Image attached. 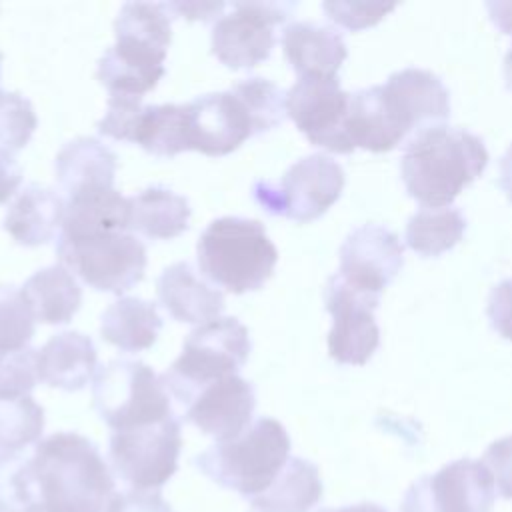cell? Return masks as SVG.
<instances>
[{"mask_svg": "<svg viewBox=\"0 0 512 512\" xmlns=\"http://www.w3.org/2000/svg\"><path fill=\"white\" fill-rule=\"evenodd\" d=\"M38 504L46 512H108L114 478L98 446L76 432H56L32 450Z\"/></svg>", "mask_w": 512, "mask_h": 512, "instance_id": "obj_1", "label": "cell"}, {"mask_svg": "<svg viewBox=\"0 0 512 512\" xmlns=\"http://www.w3.org/2000/svg\"><path fill=\"white\" fill-rule=\"evenodd\" d=\"M480 136L466 128L436 124L408 138L400 160L406 192L422 206H452L454 198L488 166Z\"/></svg>", "mask_w": 512, "mask_h": 512, "instance_id": "obj_2", "label": "cell"}, {"mask_svg": "<svg viewBox=\"0 0 512 512\" xmlns=\"http://www.w3.org/2000/svg\"><path fill=\"white\" fill-rule=\"evenodd\" d=\"M200 272L216 286L246 294L260 290L278 262V248L260 220L222 216L212 220L196 244Z\"/></svg>", "mask_w": 512, "mask_h": 512, "instance_id": "obj_3", "label": "cell"}, {"mask_svg": "<svg viewBox=\"0 0 512 512\" xmlns=\"http://www.w3.org/2000/svg\"><path fill=\"white\" fill-rule=\"evenodd\" d=\"M288 458L286 428L270 416H260L240 436L216 442L194 456V466L218 486L250 500L270 488Z\"/></svg>", "mask_w": 512, "mask_h": 512, "instance_id": "obj_4", "label": "cell"}, {"mask_svg": "<svg viewBox=\"0 0 512 512\" xmlns=\"http://www.w3.org/2000/svg\"><path fill=\"white\" fill-rule=\"evenodd\" d=\"M250 350L248 328L238 318H216L188 334L182 354L160 380L168 396L184 408L204 386L238 374Z\"/></svg>", "mask_w": 512, "mask_h": 512, "instance_id": "obj_5", "label": "cell"}, {"mask_svg": "<svg viewBox=\"0 0 512 512\" xmlns=\"http://www.w3.org/2000/svg\"><path fill=\"white\" fill-rule=\"evenodd\" d=\"M98 416L114 430L162 422L172 414L170 396L156 372L140 360H112L92 378Z\"/></svg>", "mask_w": 512, "mask_h": 512, "instance_id": "obj_6", "label": "cell"}, {"mask_svg": "<svg viewBox=\"0 0 512 512\" xmlns=\"http://www.w3.org/2000/svg\"><path fill=\"white\" fill-rule=\"evenodd\" d=\"M56 254L62 266L94 290L122 294L144 278L146 248L130 232L94 236H58Z\"/></svg>", "mask_w": 512, "mask_h": 512, "instance_id": "obj_7", "label": "cell"}, {"mask_svg": "<svg viewBox=\"0 0 512 512\" xmlns=\"http://www.w3.org/2000/svg\"><path fill=\"white\" fill-rule=\"evenodd\" d=\"M344 184V170L334 158L310 154L294 162L280 182H256L252 196L268 214L308 224L324 216L338 202Z\"/></svg>", "mask_w": 512, "mask_h": 512, "instance_id": "obj_8", "label": "cell"}, {"mask_svg": "<svg viewBox=\"0 0 512 512\" xmlns=\"http://www.w3.org/2000/svg\"><path fill=\"white\" fill-rule=\"evenodd\" d=\"M180 450V420L170 416L162 422L112 432L108 458L116 476L132 490H158L174 476Z\"/></svg>", "mask_w": 512, "mask_h": 512, "instance_id": "obj_9", "label": "cell"}, {"mask_svg": "<svg viewBox=\"0 0 512 512\" xmlns=\"http://www.w3.org/2000/svg\"><path fill=\"white\" fill-rule=\"evenodd\" d=\"M292 2H232L210 34L212 54L230 70H248L264 62L274 44V28L292 16Z\"/></svg>", "mask_w": 512, "mask_h": 512, "instance_id": "obj_10", "label": "cell"}, {"mask_svg": "<svg viewBox=\"0 0 512 512\" xmlns=\"http://www.w3.org/2000/svg\"><path fill=\"white\" fill-rule=\"evenodd\" d=\"M496 484L482 460L458 458L410 484L400 512H492Z\"/></svg>", "mask_w": 512, "mask_h": 512, "instance_id": "obj_11", "label": "cell"}, {"mask_svg": "<svg viewBox=\"0 0 512 512\" xmlns=\"http://www.w3.org/2000/svg\"><path fill=\"white\" fill-rule=\"evenodd\" d=\"M324 302L332 314L328 332L330 358L338 364H366L380 344V328L374 316L380 296L350 286L336 272L326 284Z\"/></svg>", "mask_w": 512, "mask_h": 512, "instance_id": "obj_12", "label": "cell"}, {"mask_svg": "<svg viewBox=\"0 0 512 512\" xmlns=\"http://www.w3.org/2000/svg\"><path fill=\"white\" fill-rule=\"evenodd\" d=\"M350 92L338 78H298L286 92V116L310 144L334 154H350L354 148L346 136Z\"/></svg>", "mask_w": 512, "mask_h": 512, "instance_id": "obj_13", "label": "cell"}, {"mask_svg": "<svg viewBox=\"0 0 512 512\" xmlns=\"http://www.w3.org/2000/svg\"><path fill=\"white\" fill-rule=\"evenodd\" d=\"M378 86L382 108L402 138L444 124L450 116V92L430 70L402 68Z\"/></svg>", "mask_w": 512, "mask_h": 512, "instance_id": "obj_14", "label": "cell"}, {"mask_svg": "<svg viewBox=\"0 0 512 512\" xmlns=\"http://www.w3.org/2000/svg\"><path fill=\"white\" fill-rule=\"evenodd\" d=\"M338 274L354 288L380 296L404 266V246L380 224L354 228L340 246Z\"/></svg>", "mask_w": 512, "mask_h": 512, "instance_id": "obj_15", "label": "cell"}, {"mask_svg": "<svg viewBox=\"0 0 512 512\" xmlns=\"http://www.w3.org/2000/svg\"><path fill=\"white\" fill-rule=\"evenodd\" d=\"M190 150L206 156H226L254 134V122L244 102L232 92H210L186 104Z\"/></svg>", "mask_w": 512, "mask_h": 512, "instance_id": "obj_16", "label": "cell"}, {"mask_svg": "<svg viewBox=\"0 0 512 512\" xmlns=\"http://www.w3.org/2000/svg\"><path fill=\"white\" fill-rule=\"evenodd\" d=\"M256 408L254 386L238 374L220 378L184 406V420L216 442L240 436L250 424Z\"/></svg>", "mask_w": 512, "mask_h": 512, "instance_id": "obj_17", "label": "cell"}, {"mask_svg": "<svg viewBox=\"0 0 512 512\" xmlns=\"http://www.w3.org/2000/svg\"><path fill=\"white\" fill-rule=\"evenodd\" d=\"M166 54V50L136 40L116 38L114 46L98 60L96 76L110 96L142 98L164 78Z\"/></svg>", "mask_w": 512, "mask_h": 512, "instance_id": "obj_18", "label": "cell"}, {"mask_svg": "<svg viewBox=\"0 0 512 512\" xmlns=\"http://www.w3.org/2000/svg\"><path fill=\"white\" fill-rule=\"evenodd\" d=\"M282 50L300 78H338L348 50L330 26L318 22H292L282 32Z\"/></svg>", "mask_w": 512, "mask_h": 512, "instance_id": "obj_19", "label": "cell"}, {"mask_svg": "<svg viewBox=\"0 0 512 512\" xmlns=\"http://www.w3.org/2000/svg\"><path fill=\"white\" fill-rule=\"evenodd\" d=\"M158 300L164 310L178 322L206 324L220 318L224 294L206 284L190 262H174L156 282Z\"/></svg>", "mask_w": 512, "mask_h": 512, "instance_id": "obj_20", "label": "cell"}, {"mask_svg": "<svg viewBox=\"0 0 512 512\" xmlns=\"http://www.w3.org/2000/svg\"><path fill=\"white\" fill-rule=\"evenodd\" d=\"M116 154L96 138L80 136L70 140L56 154V180L64 200L78 194L114 188Z\"/></svg>", "mask_w": 512, "mask_h": 512, "instance_id": "obj_21", "label": "cell"}, {"mask_svg": "<svg viewBox=\"0 0 512 512\" xmlns=\"http://www.w3.org/2000/svg\"><path fill=\"white\" fill-rule=\"evenodd\" d=\"M98 354L90 336L66 330L36 352L38 380L66 392L82 390L96 374Z\"/></svg>", "mask_w": 512, "mask_h": 512, "instance_id": "obj_22", "label": "cell"}, {"mask_svg": "<svg viewBox=\"0 0 512 512\" xmlns=\"http://www.w3.org/2000/svg\"><path fill=\"white\" fill-rule=\"evenodd\" d=\"M64 210L66 204L58 192L30 184L10 204L2 226L20 246H42L62 230Z\"/></svg>", "mask_w": 512, "mask_h": 512, "instance_id": "obj_23", "label": "cell"}, {"mask_svg": "<svg viewBox=\"0 0 512 512\" xmlns=\"http://www.w3.org/2000/svg\"><path fill=\"white\" fill-rule=\"evenodd\" d=\"M62 236H94L130 230L132 204L118 190H94L64 200Z\"/></svg>", "mask_w": 512, "mask_h": 512, "instance_id": "obj_24", "label": "cell"}, {"mask_svg": "<svg viewBox=\"0 0 512 512\" xmlns=\"http://www.w3.org/2000/svg\"><path fill=\"white\" fill-rule=\"evenodd\" d=\"M160 328L162 318L156 304L136 296L118 298L100 316L102 338L124 352L148 350L156 342Z\"/></svg>", "mask_w": 512, "mask_h": 512, "instance_id": "obj_25", "label": "cell"}, {"mask_svg": "<svg viewBox=\"0 0 512 512\" xmlns=\"http://www.w3.org/2000/svg\"><path fill=\"white\" fill-rule=\"evenodd\" d=\"M32 314L42 324H68L82 304V288L74 274L62 266H46L34 272L22 286Z\"/></svg>", "mask_w": 512, "mask_h": 512, "instance_id": "obj_26", "label": "cell"}, {"mask_svg": "<svg viewBox=\"0 0 512 512\" xmlns=\"http://www.w3.org/2000/svg\"><path fill=\"white\" fill-rule=\"evenodd\" d=\"M322 498V480L316 464L290 456L270 488L254 498L256 512H310Z\"/></svg>", "mask_w": 512, "mask_h": 512, "instance_id": "obj_27", "label": "cell"}, {"mask_svg": "<svg viewBox=\"0 0 512 512\" xmlns=\"http://www.w3.org/2000/svg\"><path fill=\"white\" fill-rule=\"evenodd\" d=\"M130 230L150 240H172L188 230L192 208L188 200L164 186H152L130 196Z\"/></svg>", "mask_w": 512, "mask_h": 512, "instance_id": "obj_28", "label": "cell"}, {"mask_svg": "<svg viewBox=\"0 0 512 512\" xmlns=\"http://www.w3.org/2000/svg\"><path fill=\"white\" fill-rule=\"evenodd\" d=\"M130 142L160 158H172L190 150L186 104L142 106Z\"/></svg>", "mask_w": 512, "mask_h": 512, "instance_id": "obj_29", "label": "cell"}, {"mask_svg": "<svg viewBox=\"0 0 512 512\" xmlns=\"http://www.w3.org/2000/svg\"><path fill=\"white\" fill-rule=\"evenodd\" d=\"M346 136L354 150L368 152H390L404 140L382 108L378 84L350 94Z\"/></svg>", "mask_w": 512, "mask_h": 512, "instance_id": "obj_30", "label": "cell"}, {"mask_svg": "<svg viewBox=\"0 0 512 512\" xmlns=\"http://www.w3.org/2000/svg\"><path fill=\"white\" fill-rule=\"evenodd\" d=\"M466 232V218L456 206H422L406 224L404 240L410 250L424 258L440 256L452 250Z\"/></svg>", "mask_w": 512, "mask_h": 512, "instance_id": "obj_31", "label": "cell"}, {"mask_svg": "<svg viewBox=\"0 0 512 512\" xmlns=\"http://www.w3.org/2000/svg\"><path fill=\"white\" fill-rule=\"evenodd\" d=\"M114 36L168 50L172 42V24L166 4L126 2L114 22Z\"/></svg>", "mask_w": 512, "mask_h": 512, "instance_id": "obj_32", "label": "cell"}, {"mask_svg": "<svg viewBox=\"0 0 512 512\" xmlns=\"http://www.w3.org/2000/svg\"><path fill=\"white\" fill-rule=\"evenodd\" d=\"M44 408L32 398L0 400V452H20L40 440Z\"/></svg>", "mask_w": 512, "mask_h": 512, "instance_id": "obj_33", "label": "cell"}, {"mask_svg": "<svg viewBox=\"0 0 512 512\" xmlns=\"http://www.w3.org/2000/svg\"><path fill=\"white\" fill-rule=\"evenodd\" d=\"M248 108L254 122V134H264L280 126L286 118V92L274 82L252 76L230 88Z\"/></svg>", "mask_w": 512, "mask_h": 512, "instance_id": "obj_34", "label": "cell"}, {"mask_svg": "<svg viewBox=\"0 0 512 512\" xmlns=\"http://www.w3.org/2000/svg\"><path fill=\"white\" fill-rule=\"evenodd\" d=\"M36 504L32 454L0 452V512H28Z\"/></svg>", "mask_w": 512, "mask_h": 512, "instance_id": "obj_35", "label": "cell"}, {"mask_svg": "<svg viewBox=\"0 0 512 512\" xmlns=\"http://www.w3.org/2000/svg\"><path fill=\"white\" fill-rule=\"evenodd\" d=\"M36 330V318L22 288L0 284V352L28 346Z\"/></svg>", "mask_w": 512, "mask_h": 512, "instance_id": "obj_36", "label": "cell"}, {"mask_svg": "<svg viewBox=\"0 0 512 512\" xmlns=\"http://www.w3.org/2000/svg\"><path fill=\"white\" fill-rule=\"evenodd\" d=\"M38 126L36 112L20 92L0 90V150H22Z\"/></svg>", "mask_w": 512, "mask_h": 512, "instance_id": "obj_37", "label": "cell"}, {"mask_svg": "<svg viewBox=\"0 0 512 512\" xmlns=\"http://www.w3.org/2000/svg\"><path fill=\"white\" fill-rule=\"evenodd\" d=\"M36 352L26 346L14 352H0V400L30 396L38 382Z\"/></svg>", "mask_w": 512, "mask_h": 512, "instance_id": "obj_38", "label": "cell"}, {"mask_svg": "<svg viewBox=\"0 0 512 512\" xmlns=\"http://www.w3.org/2000/svg\"><path fill=\"white\" fill-rule=\"evenodd\" d=\"M396 4H384L378 0L360 2V0H348V2H324L322 10L326 18H330L334 24L346 28V30H364L374 24H378L388 12H392Z\"/></svg>", "mask_w": 512, "mask_h": 512, "instance_id": "obj_39", "label": "cell"}, {"mask_svg": "<svg viewBox=\"0 0 512 512\" xmlns=\"http://www.w3.org/2000/svg\"><path fill=\"white\" fill-rule=\"evenodd\" d=\"M142 98L134 96H110L104 116L98 120L96 128L102 136L112 140L130 142L136 118L142 110Z\"/></svg>", "mask_w": 512, "mask_h": 512, "instance_id": "obj_40", "label": "cell"}, {"mask_svg": "<svg viewBox=\"0 0 512 512\" xmlns=\"http://www.w3.org/2000/svg\"><path fill=\"white\" fill-rule=\"evenodd\" d=\"M482 462L490 470L498 494L512 500V434L492 442L486 448Z\"/></svg>", "mask_w": 512, "mask_h": 512, "instance_id": "obj_41", "label": "cell"}, {"mask_svg": "<svg viewBox=\"0 0 512 512\" xmlns=\"http://www.w3.org/2000/svg\"><path fill=\"white\" fill-rule=\"evenodd\" d=\"M486 316L490 326L508 342H512V278L498 282L488 296Z\"/></svg>", "mask_w": 512, "mask_h": 512, "instance_id": "obj_42", "label": "cell"}, {"mask_svg": "<svg viewBox=\"0 0 512 512\" xmlns=\"http://www.w3.org/2000/svg\"><path fill=\"white\" fill-rule=\"evenodd\" d=\"M108 512H174L160 490L116 492Z\"/></svg>", "mask_w": 512, "mask_h": 512, "instance_id": "obj_43", "label": "cell"}, {"mask_svg": "<svg viewBox=\"0 0 512 512\" xmlns=\"http://www.w3.org/2000/svg\"><path fill=\"white\" fill-rule=\"evenodd\" d=\"M168 12H172L174 16H182L188 20H212V18H220L222 10L226 8L224 2H166Z\"/></svg>", "mask_w": 512, "mask_h": 512, "instance_id": "obj_44", "label": "cell"}, {"mask_svg": "<svg viewBox=\"0 0 512 512\" xmlns=\"http://www.w3.org/2000/svg\"><path fill=\"white\" fill-rule=\"evenodd\" d=\"M22 184V166L12 152L0 150V204L8 202Z\"/></svg>", "mask_w": 512, "mask_h": 512, "instance_id": "obj_45", "label": "cell"}, {"mask_svg": "<svg viewBox=\"0 0 512 512\" xmlns=\"http://www.w3.org/2000/svg\"><path fill=\"white\" fill-rule=\"evenodd\" d=\"M486 10L502 34H512V2H488Z\"/></svg>", "mask_w": 512, "mask_h": 512, "instance_id": "obj_46", "label": "cell"}, {"mask_svg": "<svg viewBox=\"0 0 512 512\" xmlns=\"http://www.w3.org/2000/svg\"><path fill=\"white\" fill-rule=\"evenodd\" d=\"M500 188L506 192L508 200L512 202V144L500 160Z\"/></svg>", "mask_w": 512, "mask_h": 512, "instance_id": "obj_47", "label": "cell"}, {"mask_svg": "<svg viewBox=\"0 0 512 512\" xmlns=\"http://www.w3.org/2000/svg\"><path fill=\"white\" fill-rule=\"evenodd\" d=\"M318 512H386V510L374 502H360V504H350L342 508H324Z\"/></svg>", "mask_w": 512, "mask_h": 512, "instance_id": "obj_48", "label": "cell"}, {"mask_svg": "<svg viewBox=\"0 0 512 512\" xmlns=\"http://www.w3.org/2000/svg\"><path fill=\"white\" fill-rule=\"evenodd\" d=\"M504 80H506V88L512 92V46L504 58Z\"/></svg>", "mask_w": 512, "mask_h": 512, "instance_id": "obj_49", "label": "cell"}, {"mask_svg": "<svg viewBox=\"0 0 512 512\" xmlns=\"http://www.w3.org/2000/svg\"><path fill=\"white\" fill-rule=\"evenodd\" d=\"M28 512H46V510H44L40 504H36V506H32Z\"/></svg>", "mask_w": 512, "mask_h": 512, "instance_id": "obj_50", "label": "cell"}, {"mask_svg": "<svg viewBox=\"0 0 512 512\" xmlns=\"http://www.w3.org/2000/svg\"><path fill=\"white\" fill-rule=\"evenodd\" d=\"M2 60H4V54H2V50H0V74H2Z\"/></svg>", "mask_w": 512, "mask_h": 512, "instance_id": "obj_51", "label": "cell"}]
</instances>
